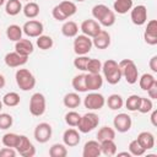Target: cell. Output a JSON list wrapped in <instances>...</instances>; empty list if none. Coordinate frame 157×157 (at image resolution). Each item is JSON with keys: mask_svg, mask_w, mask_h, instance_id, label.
<instances>
[{"mask_svg": "<svg viewBox=\"0 0 157 157\" xmlns=\"http://www.w3.org/2000/svg\"><path fill=\"white\" fill-rule=\"evenodd\" d=\"M118 64H119V67L121 71V76L125 78V81L130 85L136 83L139 80V70H137V66L134 63V60L123 59Z\"/></svg>", "mask_w": 157, "mask_h": 157, "instance_id": "1", "label": "cell"}, {"mask_svg": "<svg viewBox=\"0 0 157 157\" xmlns=\"http://www.w3.org/2000/svg\"><path fill=\"white\" fill-rule=\"evenodd\" d=\"M15 80L20 90L25 92L33 90L36 86V77L28 69H18L15 74Z\"/></svg>", "mask_w": 157, "mask_h": 157, "instance_id": "2", "label": "cell"}, {"mask_svg": "<svg viewBox=\"0 0 157 157\" xmlns=\"http://www.w3.org/2000/svg\"><path fill=\"white\" fill-rule=\"evenodd\" d=\"M98 124H99V117L93 112H88V113L81 115L77 128H78L80 132L87 134V132H91L92 130H94L98 126Z\"/></svg>", "mask_w": 157, "mask_h": 157, "instance_id": "3", "label": "cell"}, {"mask_svg": "<svg viewBox=\"0 0 157 157\" xmlns=\"http://www.w3.org/2000/svg\"><path fill=\"white\" fill-rule=\"evenodd\" d=\"M47 109V101L43 93L36 92L32 94L29 99V113L33 117H40L45 113Z\"/></svg>", "mask_w": 157, "mask_h": 157, "instance_id": "4", "label": "cell"}, {"mask_svg": "<svg viewBox=\"0 0 157 157\" xmlns=\"http://www.w3.org/2000/svg\"><path fill=\"white\" fill-rule=\"evenodd\" d=\"M92 38L85 34H77L74 39V52L76 55H87L92 49Z\"/></svg>", "mask_w": 157, "mask_h": 157, "instance_id": "5", "label": "cell"}, {"mask_svg": "<svg viewBox=\"0 0 157 157\" xmlns=\"http://www.w3.org/2000/svg\"><path fill=\"white\" fill-rule=\"evenodd\" d=\"M104 104H105L104 96L96 91H91V93H88L83 98V105L90 110H99L104 107Z\"/></svg>", "mask_w": 157, "mask_h": 157, "instance_id": "6", "label": "cell"}, {"mask_svg": "<svg viewBox=\"0 0 157 157\" xmlns=\"http://www.w3.org/2000/svg\"><path fill=\"white\" fill-rule=\"evenodd\" d=\"M17 153H20L22 157H33L36 155V147L29 141V139L26 135H20L18 142L15 147Z\"/></svg>", "mask_w": 157, "mask_h": 157, "instance_id": "7", "label": "cell"}, {"mask_svg": "<svg viewBox=\"0 0 157 157\" xmlns=\"http://www.w3.org/2000/svg\"><path fill=\"white\" fill-rule=\"evenodd\" d=\"M52 134H53V129L52 125L48 123H39L36 129H34V139L39 144H45L52 139Z\"/></svg>", "mask_w": 157, "mask_h": 157, "instance_id": "8", "label": "cell"}, {"mask_svg": "<svg viewBox=\"0 0 157 157\" xmlns=\"http://www.w3.org/2000/svg\"><path fill=\"white\" fill-rule=\"evenodd\" d=\"M22 31L26 36L31 37V38H37L39 37L40 34H43V31H44V26L40 21L38 20H29L27 21L23 27H22Z\"/></svg>", "mask_w": 157, "mask_h": 157, "instance_id": "9", "label": "cell"}, {"mask_svg": "<svg viewBox=\"0 0 157 157\" xmlns=\"http://www.w3.org/2000/svg\"><path fill=\"white\" fill-rule=\"evenodd\" d=\"M113 125L118 132H126L131 129V125H132L131 117L126 113H119L114 117Z\"/></svg>", "mask_w": 157, "mask_h": 157, "instance_id": "10", "label": "cell"}, {"mask_svg": "<svg viewBox=\"0 0 157 157\" xmlns=\"http://www.w3.org/2000/svg\"><path fill=\"white\" fill-rule=\"evenodd\" d=\"M131 22L136 26H142L147 22V9L145 5H137L130 10Z\"/></svg>", "mask_w": 157, "mask_h": 157, "instance_id": "11", "label": "cell"}, {"mask_svg": "<svg viewBox=\"0 0 157 157\" xmlns=\"http://www.w3.org/2000/svg\"><path fill=\"white\" fill-rule=\"evenodd\" d=\"M80 29L82 32V34L92 38L94 37L102 28H101V25L98 23V21L96 20H92V18H88V20H85L81 26H80Z\"/></svg>", "mask_w": 157, "mask_h": 157, "instance_id": "12", "label": "cell"}, {"mask_svg": "<svg viewBox=\"0 0 157 157\" xmlns=\"http://www.w3.org/2000/svg\"><path fill=\"white\" fill-rule=\"evenodd\" d=\"M28 60V56L21 55L17 52H10L5 55L4 61L9 67H20L22 65H25Z\"/></svg>", "mask_w": 157, "mask_h": 157, "instance_id": "13", "label": "cell"}, {"mask_svg": "<svg viewBox=\"0 0 157 157\" xmlns=\"http://www.w3.org/2000/svg\"><path fill=\"white\" fill-rule=\"evenodd\" d=\"M144 39L150 45L157 44V21L156 20H150L147 22L146 29L144 32Z\"/></svg>", "mask_w": 157, "mask_h": 157, "instance_id": "14", "label": "cell"}, {"mask_svg": "<svg viewBox=\"0 0 157 157\" xmlns=\"http://www.w3.org/2000/svg\"><path fill=\"white\" fill-rule=\"evenodd\" d=\"M85 83L87 91H98L103 86V77L101 74H85Z\"/></svg>", "mask_w": 157, "mask_h": 157, "instance_id": "15", "label": "cell"}, {"mask_svg": "<svg viewBox=\"0 0 157 157\" xmlns=\"http://www.w3.org/2000/svg\"><path fill=\"white\" fill-rule=\"evenodd\" d=\"M63 141H64V145L67 146V147H75L80 144L81 141V136H80V132L78 130L74 129V128H70V129H66L63 134Z\"/></svg>", "mask_w": 157, "mask_h": 157, "instance_id": "16", "label": "cell"}, {"mask_svg": "<svg viewBox=\"0 0 157 157\" xmlns=\"http://www.w3.org/2000/svg\"><path fill=\"white\" fill-rule=\"evenodd\" d=\"M92 44L97 49H107L110 45V34L105 29H101L94 37H92Z\"/></svg>", "mask_w": 157, "mask_h": 157, "instance_id": "17", "label": "cell"}, {"mask_svg": "<svg viewBox=\"0 0 157 157\" xmlns=\"http://www.w3.org/2000/svg\"><path fill=\"white\" fill-rule=\"evenodd\" d=\"M99 155H102V152H101V144L98 140H90L85 144L82 150L83 157H98Z\"/></svg>", "mask_w": 157, "mask_h": 157, "instance_id": "18", "label": "cell"}, {"mask_svg": "<svg viewBox=\"0 0 157 157\" xmlns=\"http://www.w3.org/2000/svg\"><path fill=\"white\" fill-rule=\"evenodd\" d=\"M34 50V45L29 39H20L17 42H15V52H17L21 55L25 56H29V54H32Z\"/></svg>", "mask_w": 157, "mask_h": 157, "instance_id": "19", "label": "cell"}, {"mask_svg": "<svg viewBox=\"0 0 157 157\" xmlns=\"http://www.w3.org/2000/svg\"><path fill=\"white\" fill-rule=\"evenodd\" d=\"M139 144L147 151V150H151L155 147V135L150 131H141L139 135H137V139Z\"/></svg>", "mask_w": 157, "mask_h": 157, "instance_id": "20", "label": "cell"}, {"mask_svg": "<svg viewBox=\"0 0 157 157\" xmlns=\"http://www.w3.org/2000/svg\"><path fill=\"white\" fill-rule=\"evenodd\" d=\"M132 5H134L132 0H115L113 4V10L119 15H125L128 13V11L132 9Z\"/></svg>", "mask_w": 157, "mask_h": 157, "instance_id": "21", "label": "cell"}, {"mask_svg": "<svg viewBox=\"0 0 157 157\" xmlns=\"http://www.w3.org/2000/svg\"><path fill=\"white\" fill-rule=\"evenodd\" d=\"M61 33L67 38H75L78 34V26L74 21H66L61 26Z\"/></svg>", "mask_w": 157, "mask_h": 157, "instance_id": "22", "label": "cell"}, {"mask_svg": "<svg viewBox=\"0 0 157 157\" xmlns=\"http://www.w3.org/2000/svg\"><path fill=\"white\" fill-rule=\"evenodd\" d=\"M63 103L66 108H77L81 104V97L76 92H70L64 96Z\"/></svg>", "mask_w": 157, "mask_h": 157, "instance_id": "23", "label": "cell"}, {"mask_svg": "<svg viewBox=\"0 0 157 157\" xmlns=\"http://www.w3.org/2000/svg\"><path fill=\"white\" fill-rule=\"evenodd\" d=\"M22 11H23V13H25V16H26L27 18L33 20V18H36V17L39 15L40 9H39V5H38L37 2H34V1H28V2L22 7Z\"/></svg>", "mask_w": 157, "mask_h": 157, "instance_id": "24", "label": "cell"}, {"mask_svg": "<svg viewBox=\"0 0 157 157\" xmlns=\"http://www.w3.org/2000/svg\"><path fill=\"white\" fill-rule=\"evenodd\" d=\"M58 6H59V9L63 11V13H64L67 18L71 17V16H74V15L76 13V11H77L76 4L72 2V1H69V0H64V1L59 2Z\"/></svg>", "mask_w": 157, "mask_h": 157, "instance_id": "25", "label": "cell"}, {"mask_svg": "<svg viewBox=\"0 0 157 157\" xmlns=\"http://www.w3.org/2000/svg\"><path fill=\"white\" fill-rule=\"evenodd\" d=\"M22 4L20 0H7L5 5V12L10 16H16L22 11Z\"/></svg>", "mask_w": 157, "mask_h": 157, "instance_id": "26", "label": "cell"}, {"mask_svg": "<svg viewBox=\"0 0 157 157\" xmlns=\"http://www.w3.org/2000/svg\"><path fill=\"white\" fill-rule=\"evenodd\" d=\"M105 103L108 104V108L112 109V110H118L120 108H123L124 105V99L120 94L118 93H113L108 97V99L105 101Z\"/></svg>", "mask_w": 157, "mask_h": 157, "instance_id": "27", "label": "cell"}, {"mask_svg": "<svg viewBox=\"0 0 157 157\" xmlns=\"http://www.w3.org/2000/svg\"><path fill=\"white\" fill-rule=\"evenodd\" d=\"M22 27H20L18 25H10L7 28H6V36L12 42H17L22 38Z\"/></svg>", "mask_w": 157, "mask_h": 157, "instance_id": "28", "label": "cell"}, {"mask_svg": "<svg viewBox=\"0 0 157 157\" xmlns=\"http://www.w3.org/2000/svg\"><path fill=\"white\" fill-rule=\"evenodd\" d=\"M115 139V129L110 128V126H102L98 132H97V140L104 141V140H114Z\"/></svg>", "mask_w": 157, "mask_h": 157, "instance_id": "29", "label": "cell"}, {"mask_svg": "<svg viewBox=\"0 0 157 157\" xmlns=\"http://www.w3.org/2000/svg\"><path fill=\"white\" fill-rule=\"evenodd\" d=\"M101 152L104 156H114L117 155V144L114 140H104L101 141Z\"/></svg>", "mask_w": 157, "mask_h": 157, "instance_id": "30", "label": "cell"}, {"mask_svg": "<svg viewBox=\"0 0 157 157\" xmlns=\"http://www.w3.org/2000/svg\"><path fill=\"white\" fill-rule=\"evenodd\" d=\"M21 102L20 94L17 92H7L2 97V104L6 107H17Z\"/></svg>", "mask_w": 157, "mask_h": 157, "instance_id": "31", "label": "cell"}, {"mask_svg": "<svg viewBox=\"0 0 157 157\" xmlns=\"http://www.w3.org/2000/svg\"><path fill=\"white\" fill-rule=\"evenodd\" d=\"M157 80L155 78V76L152 74H142L141 77L139 78V85H140V88L144 90V91H147L153 83H156Z\"/></svg>", "mask_w": 157, "mask_h": 157, "instance_id": "32", "label": "cell"}, {"mask_svg": "<svg viewBox=\"0 0 157 157\" xmlns=\"http://www.w3.org/2000/svg\"><path fill=\"white\" fill-rule=\"evenodd\" d=\"M49 156L50 157H66L67 148L64 144H54L49 148Z\"/></svg>", "mask_w": 157, "mask_h": 157, "instance_id": "33", "label": "cell"}, {"mask_svg": "<svg viewBox=\"0 0 157 157\" xmlns=\"http://www.w3.org/2000/svg\"><path fill=\"white\" fill-rule=\"evenodd\" d=\"M37 47L42 50H48L54 45V40L50 36H45V34H40L39 37H37Z\"/></svg>", "mask_w": 157, "mask_h": 157, "instance_id": "34", "label": "cell"}, {"mask_svg": "<svg viewBox=\"0 0 157 157\" xmlns=\"http://www.w3.org/2000/svg\"><path fill=\"white\" fill-rule=\"evenodd\" d=\"M71 85L76 92H87L86 83H85V74H78V75L74 76Z\"/></svg>", "mask_w": 157, "mask_h": 157, "instance_id": "35", "label": "cell"}, {"mask_svg": "<svg viewBox=\"0 0 157 157\" xmlns=\"http://www.w3.org/2000/svg\"><path fill=\"white\" fill-rule=\"evenodd\" d=\"M140 99H141L140 96H137V94H131V96H129V97L126 98V101L124 102V104H125V107H126L128 110H130V112H136V110L139 109V105H140Z\"/></svg>", "mask_w": 157, "mask_h": 157, "instance_id": "36", "label": "cell"}, {"mask_svg": "<svg viewBox=\"0 0 157 157\" xmlns=\"http://www.w3.org/2000/svg\"><path fill=\"white\" fill-rule=\"evenodd\" d=\"M109 10H110V9H109L107 5H104V4H97V5H94V6L92 7V16H93L94 20L99 21Z\"/></svg>", "mask_w": 157, "mask_h": 157, "instance_id": "37", "label": "cell"}, {"mask_svg": "<svg viewBox=\"0 0 157 157\" xmlns=\"http://www.w3.org/2000/svg\"><path fill=\"white\" fill-rule=\"evenodd\" d=\"M18 137H20V135H17L15 132H7L2 136V145L6 146V147L15 148L17 142H18Z\"/></svg>", "mask_w": 157, "mask_h": 157, "instance_id": "38", "label": "cell"}, {"mask_svg": "<svg viewBox=\"0 0 157 157\" xmlns=\"http://www.w3.org/2000/svg\"><path fill=\"white\" fill-rule=\"evenodd\" d=\"M80 118H81V115H80L77 112L70 110V112H67V113L65 114V123H66L69 126L75 128V126H77V124H78V121H80Z\"/></svg>", "mask_w": 157, "mask_h": 157, "instance_id": "39", "label": "cell"}, {"mask_svg": "<svg viewBox=\"0 0 157 157\" xmlns=\"http://www.w3.org/2000/svg\"><path fill=\"white\" fill-rule=\"evenodd\" d=\"M129 152L131 153V156H142V155H145V152H146V150L139 144V141L135 139V140H132V141H130V144H129Z\"/></svg>", "mask_w": 157, "mask_h": 157, "instance_id": "40", "label": "cell"}, {"mask_svg": "<svg viewBox=\"0 0 157 157\" xmlns=\"http://www.w3.org/2000/svg\"><path fill=\"white\" fill-rule=\"evenodd\" d=\"M101 70H102V61L99 59H91L90 58L86 71L90 74H99Z\"/></svg>", "mask_w": 157, "mask_h": 157, "instance_id": "41", "label": "cell"}, {"mask_svg": "<svg viewBox=\"0 0 157 157\" xmlns=\"http://www.w3.org/2000/svg\"><path fill=\"white\" fill-rule=\"evenodd\" d=\"M153 109V103L151 98H146V97H141L140 99V105H139V112L142 114H147Z\"/></svg>", "mask_w": 157, "mask_h": 157, "instance_id": "42", "label": "cell"}, {"mask_svg": "<svg viewBox=\"0 0 157 157\" xmlns=\"http://www.w3.org/2000/svg\"><path fill=\"white\" fill-rule=\"evenodd\" d=\"M98 23H99L101 26H104V27H112V26L115 23V12L112 11V10H109V11L98 21Z\"/></svg>", "mask_w": 157, "mask_h": 157, "instance_id": "43", "label": "cell"}, {"mask_svg": "<svg viewBox=\"0 0 157 157\" xmlns=\"http://www.w3.org/2000/svg\"><path fill=\"white\" fill-rule=\"evenodd\" d=\"M119 67V64L115 61V60H113V59H108V60H105L103 64H102V72H103V75L104 76H107V75H109L110 72H113L115 69H118Z\"/></svg>", "mask_w": 157, "mask_h": 157, "instance_id": "44", "label": "cell"}, {"mask_svg": "<svg viewBox=\"0 0 157 157\" xmlns=\"http://www.w3.org/2000/svg\"><path fill=\"white\" fill-rule=\"evenodd\" d=\"M13 124V118L11 114L0 113V130H7Z\"/></svg>", "mask_w": 157, "mask_h": 157, "instance_id": "45", "label": "cell"}, {"mask_svg": "<svg viewBox=\"0 0 157 157\" xmlns=\"http://www.w3.org/2000/svg\"><path fill=\"white\" fill-rule=\"evenodd\" d=\"M88 60H90V58L86 56V55H77L74 59V66L76 69H78V70H81V71H86Z\"/></svg>", "mask_w": 157, "mask_h": 157, "instance_id": "46", "label": "cell"}, {"mask_svg": "<svg viewBox=\"0 0 157 157\" xmlns=\"http://www.w3.org/2000/svg\"><path fill=\"white\" fill-rule=\"evenodd\" d=\"M121 71H120V67H118V69H115L113 72H110L109 75H107V76H104V78L107 80V82L109 83V85H117V83H119L120 82V80H121Z\"/></svg>", "mask_w": 157, "mask_h": 157, "instance_id": "47", "label": "cell"}, {"mask_svg": "<svg viewBox=\"0 0 157 157\" xmlns=\"http://www.w3.org/2000/svg\"><path fill=\"white\" fill-rule=\"evenodd\" d=\"M52 16L54 17V20H56V21H65V20H67V17L63 13V11L59 9V6L58 5H55L54 7H53V10H52Z\"/></svg>", "mask_w": 157, "mask_h": 157, "instance_id": "48", "label": "cell"}, {"mask_svg": "<svg viewBox=\"0 0 157 157\" xmlns=\"http://www.w3.org/2000/svg\"><path fill=\"white\" fill-rule=\"evenodd\" d=\"M17 155V151L12 147H4L0 150V157H15Z\"/></svg>", "mask_w": 157, "mask_h": 157, "instance_id": "49", "label": "cell"}, {"mask_svg": "<svg viewBox=\"0 0 157 157\" xmlns=\"http://www.w3.org/2000/svg\"><path fill=\"white\" fill-rule=\"evenodd\" d=\"M147 94H148V98H151V99H157V82L153 83V85L147 90Z\"/></svg>", "mask_w": 157, "mask_h": 157, "instance_id": "50", "label": "cell"}, {"mask_svg": "<svg viewBox=\"0 0 157 157\" xmlns=\"http://www.w3.org/2000/svg\"><path fill=\"white\" fill-rule=\"evenodd\" d=\"M148 66L153 72H157V55H153L150 61H148Z\"/></svg>", "mask_w": 157, "mask_h": 157, "instance_id": "51", "label": "cell"}, {"mask_svg": "<svg viewBox=\"0 0 157 157\" xmlns=\"http://www.w3.org/2000/svg\"><path fill=\"white\" fill-rule=\"evenodd\" d=\"M152 113H151V123H152V125L153 126H157V120H156V117H157V110L156 109H152L151 110Z\"/></svg>", "mask_w": 157, "mask_h": 157, "instance_id": "52", "label": "cell"}, {"mask_svg": "<svg viewBox=\"0 0 157 157\" xmlns=\"http://www.w3.org/2000/svg\"><path fill=\"white\" fill-rule=\"evenodd\" d=\"M5 83H6V80H5L4 75H2V74H0V90L5 86Z\"/></svg>", "mask_w": 157, "mask_h": 157, "instance_id": "53", "label": "cell"}, {"mask_svg": "<svg viewBox=\"0 0 157 157\" xmlns=\"http://www.w3.org/2000/svg\"><path fill=\"white\" fill-rule=\"evenodd\" d=\"M118 156H128V157H131V153L130 152H118Z\"/></svg>", "mask_w": 157, "mask_h": 157, "instance_id": "54", "label": "cell"}, {"mask_svg": "<svg viewBox=\"0 0 157 157\" xmlns=\"http://www.w3.org/2000/svg\"><path fill=\"white\" fill-rule=\"evenodd\" d=\"M2 105H4V104H2V101H0V112H1V109H2Z\"/></svg>", "mask_w": 157, "mask_h": 157, "instance_id": "55", "label": "cell"}, {"mask_svg": "<svg viewBox=\"0 0 157 157\" xmlns=\"http://www.w3.org/2000/svg\"><path fill=\"white\" fill-rule=\"evenodd\" d=\"M5 4V0H0V6H2Z\"/></svg>", "mask_w": 157, "mask_h": 157, "instance_id": "56", "label": "cell"}, {"mask_svg": "<svg viewBox=\"0 0 157 157\" xmlns=\"http://www.w3.org/2000/svg\"><path fill=\"white\" fill-rule=\"evenodd\" d=\"M75 1H78V2H82V1H85V0H75Z\"/></svg>", "mask_w": 157, "mask_h": 157, "instance_id": "57", "label": "cell"}, {"mask_svg": "<svg viewBox=\"0 0 157 157\" xmlns=\"http://www.w3.org/2000/svg\"><path fill=\"white\" fill-rule=\"evenodd\" d=\"M25 1H31V0H25Z\"/></svg>", "mask_w": 157, "mask_h": 157, "instance_id": "58", "label": "cell"}]
</instances>
